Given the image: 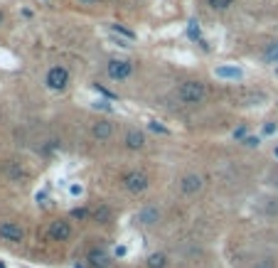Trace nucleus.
<instances>
[{"label": "nucleus", "mask_w": 278, "mask_h": 268, "mask_svg": "<svg viewBox=\"0 0 278 268\" xmlns=\"http://www.w3.org/2000/svg\"><path fill=\"white\" fill-rule=\"evenodd\" d=\"M204 96H207V86H204L202 81H195V79L182 81V84H180V89H177V99H180L182 104H187V106L202 104V101H204Z\"/></svg>", "instance_id": "obj_1"}, {"label": "nucleus", "mask_w": 278, "mask_h": 268, "mask_svg": "<svg viewBox=\"0 0 278 268\" xmlns=\"http://www.w3.org/2000/svg\"><path fill=\"white\" fill-rule=\"evenodd\" d=\"M45 84H47L52 91H64V89L69 86V69L62 67V64L52 67V69L47 72V77H45Z\"/></svg>", "instance_id": "obj_2"}, {"label": "nucleus", "mask_w": 278, "mask_h": 268, "mask_svg": "<svg viewBox=\"0 0 278 268\" xmlns=\"http://www.w3.org/2000/svg\"><path fill=\"white\" fill-rule=\"evenodd\" d=\"M106 74L113 81H123V79H128L133 74V62H128V59H111L106 64Z\"/></svg>", "instance_id": "obj_3"}, {"label": "nucleus", "mask_w": 278, "mask_h": 268, "mask_svg": "<svg viewBox=\"0 0 278 268\" xmlns=\"http://www.w3.org/2000/svg\"><path fill=\"white\" fill-rule=\"evenodd\" d=\"M123 187H126L128 192H133V194L145 192V189H148V175L140 172V170H131V172L123 175Z\"/></svg>", "instance_id": "obj_4"}, {"label": "nucleus", "mask_w": 278, "mask_h": 268, "mask_svg": "<svg viewBox=\"0 0 278 268\" xmlns=\"http://www.w3.org/2000/svg\"><path fill=\"white\" fill-rule=\"evenodd\" d=\"M0 239L3 241H10V243H20L25 239V229L15 221H3L0 224Z\"/></svg>", "instance_id": "obj_5"}, {"label": "nucleus", "mask_w": 278, "mask_h": 268, "mask_svg": "<svg viewBox=\"0 0 278 268\" xmlns=\"http://www.w3.org/2000/svg\"><path fill=\"white\" fill-rule=\"evenodd\" d=\"M72 234H74V231H72V224L64 221V219H57V221L50 224V239H52V241H69Z\"/></svg>", "instance_id": "obj_6"}, {"label": "nucleus", "mask_w": 278, "mask_h": 268, "mask_svg": "<svg viewBox=\"0 0 278 268\" xmlns=\"http://www.w3.org/2000/svg\"><path fill=\"white\" fill-rule=\"evenodd\" d=\"M202 187H204V180H202V175H197V172H190V175H185V177L180 180L182 194H197Z\"/></svg>", "instance_id": "obj_7"}, {"label": "nucleus", "mask_w": 278, "mask_h": 268, "mask_svg": "<svg viewBox=\"0 0 278 268\" xmlns=\"http://www.w3.org/2000/svg\"><path fill=\"white\" fill-rule=\"evenodd\" d=\"M160 209L158 207H153V204H148V207H143L140 212H138V224H143V226H155L158 221H160Z\"/></svg>", "instance_id": "obj_8"}, {"label": "nucleus", "mask_w": 278, "mask_h": 268, "mask_svg": "<svg viewBox=\"0 0 278 268\" xmlns=\"http://www.w3.org/2000/svg\"><path fill=\"white\" fill-rule=\"evenodd\" d=\"M91 133H94L96 140H109V138L113 135V123L106 121V118H101V121H96V123L91 126Z\"/></svg>", "instance_id": "obj_9"}, {"label": "nucleus", "mask_w": 278, "mask_h": 268, "mask_svg": "<svg viewBox=\"0 0 278 268\" xmlns=\"http://www.w3.org/2000/svg\"><path fill=\"white\" fill-rule=\"evenodd\" d=\"M109 253L104 251V248H91L89 251V258H86V263L91 266V268H109Z\"/></svg>", "instance_id": "obj_10"}, {"label": "nucleus", "mask_w": 278, "mask_h": 268, "mask_svg": "<svg viewBox=\"0 0 278 268\" xmlns=\"http://www.w3.org/2000/svg\"><path fill=\"white\" fill-rule=\"evenodd\" d=\"M123 140H126V148H128V150H143V148H145V135H143L140 131H136V128H131Z\"/></svg>", "instance_id": "obj_11"}, {"label": "nucleus", "mask_w": 278, "mask_h": 268, "mask_svg": "<svg viewBox=\"0 0 278 268\" xmlns=\"http://www.w3.org/2000/svg\"><path fill=\"white\" fill-rule=\"evenodd\" d=\"M219 79H241V69H236V67H217V72H214Z\"/></svg>", "instance_id": "obj_12"}, {"label": "nucleus", "mask_w": 278, "mask_h": 268, "mask_svg": "<svg viewBox=\"0 0 278 268\" xmlns=\"http://www.w3.org/2000/svg\"><path fill=\"white\" fill-rule=\"evenodd\" d=\"M167 266V256L165 253H150L148 256V268H165Z\"/></svg>", "instance_id": "obj_13"}, {"label": "nucleus", "mask_w": 278, "mask_h": 268, "mask_svg": "<svg viewBox=\"0 0 278 268\" xmlns=\"http://www.w3.org/2000/svg\"><path fill=\"white\" fill-rule=\"evenodd\" d=\"M263 57H266L268 62H276V64H278V42H268V45L263 47Z\"/></svg>", "instance_id": "obj_14"}, {"label": "nucleus", "mask_w": 278, "mask_h": 268, "mask_svg": "<svg viewBox=\"0 0 278 268\" xmlns=\"http://www.w3.org/2000/svg\"><path fill=\"white\" fill-rule=\"evenodd\" d=\"M94 219L101 221V224H109V221H111V209H109V207H99V209L94 212Z\"/></svg>", "instance_id": "obj_15"}, {"label": "nucleus", "mask_w": 278, "mask_h": 268, "mask_svg": "<svg viewBox=\"0 0 278 268\" xmlns=\"http://www.w3.org/2000/svg\"><path fill=\"white\" fill-rule=\"evenodd\" d=\"M111 30H113L116 35H123L128 42H133V40H136V32H133V30H126V27H121V25H111Z\"/></svg>", "instance_id": "obj_16"}, {"label": "nucleus", "mask_w": 278, "mask_h": 268, "mask_svg": "<svg viewBox=\"0 0 278 268\" xmlns=\"http://www.w3.org/2000/svg\"><path fill=\"white\" fill-rule=\"evenodd\" d=\"M231 3H234V0H209V5L214 10H226V8H231Z\"/></svg>", "instance_id": "obj_17"}, {"label": "nucleus", "mask_w": 278, "mask_h": 268, "mask_svg": "<svg viewBox=\"0 0 278 268\" xmlns=\"http://www.w3.org/2000/svg\"><path fill=\"white\" fill-rule=\"evenodd\" d=\"M72 216H74V219H86V216H89V209H86V207L74 209V212H72Z\"/></svg>", "instance_id": "obj_18"}, {"label": "nucleus", "mask_w": 278, "mask_h": 268, "mask_svg": "<svg viewBox=\"0 0 278 268\" xmlns=\"http://www.w3.org/2000/svg\"><path fill=\"white\" fill-rule=\"evenodd\" d=\"M276 266H278V263H276L273 258H263V261H261L256 268H276Z\"/></svg>", "instance_id": "obj_19"}, {"label": "nucleus", "mask_w": 278, "mask_h": 268, "mask_svg": "<svg viewBox=\"0 0 278 268\" xmlns=\"http://www.w3.org/2000/svg\"><path fill=\"white\" fill-rule=\"evenodd\" d=\"M150 128H153V131H160V133H167V128L158 126V121H150Z\"/></svg>", "instance_id": "obj_20"}, {"label": "nucleus", "mask_w": 278, "mask_h": 268, "mask_svg": "<svg viewBox=\"0 0 278 268\" xmlns=\"http://www.w3.org/2000/svg\"><path fill=\"white\" fill-rule=\"evenodd\" d=\"M244 145L253 148V145H258V138H244Z\"/></svg>", "instance_id": "obj_21"}, {"label": "nucleus", "mask_w": 278, "mask_h": 268, "mask_svg": "<svg viewBox=\"0 0 278 268\" xmlns=\"http://www.w3.org/2000/svg\"><path fill=\"white\" fill-rule=\"evenodd\" d=\"M271 185L278 187V172H271Z\"/></svg>", "instance_id": "obj_22"}, {"label": "nucleus", "mask_w": 278, "mask_h": 268, "mask_svg": "<svg viewBox=\"0 0 278 268\" xmlns=\"http://www.w3.org/2000/svg\"><path fill=\"white\" fill-rule=\"evenodd\" d=\"M72 194H82V187L79 185H72Z\"/></svg>", "instance_id": "obj_23"}, {"label": "nucleus", "mask_w": 278, "mask_h": 268, "mask_svg": "<svg viewBox=\"0 0 278 268\" xmlns=\"http://www.w3.org/2000/svg\"><path fill=\"white\" fill-rule=\"evenodd\" d=\"M116 256H126V246H118L116 248Z\"/></svg>", "instance_id": "obj_24"}, {"label": "nucleus", "mask_w": 278, "mask_h": 268, "mask_svg": "<svg viewBox=\"0 0 278 268\" xmlns=\"http://www.w3.org/2000/svg\"><path fill=\"white\" fill-rule=\"evenodd\" d=\"M77 268H86V263H77Z\"/></svg>", "instance_id": "obj_25"}, {"label": "nucleus", "mask_w": 278, "mask_h": 268, "mask_svg": "<svg viewBox=\"0 0 278 268\" xmlns=\"http://www.w3.org/2000/svg\"><path fill=\"white\" fill-rule=\"evenodd\" d=\"M82 3H96V0H82Z\"/></svg>", "instance_id": "obj_26"}, {"label": "nucleus", "mask_w": 278, "mask_h": 268, "mask_svg": "<svg viewBox=\"0 0 278 268\" xmlns=\"http://www.w3.org/2000/svg\"><path fill=\"white\" fill-rule=\"evenodd\" d=\"M0 23H3V13H0Z\"/></svg>", "instance_id": "obj_27"}, {"label": "nucleus", "mask_w": 278, "mask_h": 268, "mask_svg": "<svg viewBox=\"0 0 278 268\" xmlns=\"http://www.w3.org/2000/svg\"><path fill=\"white\" fill-rule=\"evenodd\" d=\"M0 268H5V263H0Z\"/></svg>", "instance_id": "obj_28"}]
</instances>
